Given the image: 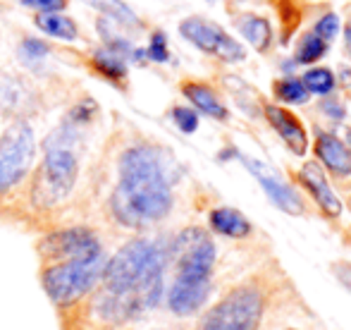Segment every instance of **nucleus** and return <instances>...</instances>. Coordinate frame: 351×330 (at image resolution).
I'll return each mask as SVG.
<instances>
[{
    "mask_svg": "<svg viewBox=\"0 0 351 330\" xmlns=\"http://www.w3.org/2000/svg\"><path fill=\"white\" fill-rule=\"evenodd\" d=\"M172 158L153 144H132L117 158V182L106 201L112 225L130 233H148L165 220L175 204Z\"/></svg>",
    "mask_w": 351,
    "mask_h": 330,
    "instance_id": "1",
    "label": "nucleus"
},
{
    "mask_svg": "<svg viewBox=\"0 0 351 330\" xmlns=\"http://www.w3.org/2000/svg\"><path fill=\"white\" fill-rule=\"evenodd\" d=\"M167 239L134 235L108 254L101 287L134 299L143 314L156 311L165 297Z\"/></svg>",
    "mask_w": 351,
    "mask_h": 330,
    "instance_id": "2",
    "label": "nucleus"
},
{
    "mask_svg": "<svg viewBox=\"0 0 351 330\" xmlns=\"http://www.w3.org/2000/svg\"><path fill=\"white\" fill-rule=\"evenodd\" d=\"M86 130L62 117L60 125L41 141L43 158L32 175V187H29V206L36 213L56 211L72 196L79 182V167H82L79 144Z\"/></svg>",
    "mask_w": 351,
    "mask_h": 330,
    "instance_id": "3",
    "label": "nucleus"
},
{
    "mask_svg": "<svg viewBox=\"0 0 351 330\" xmlns=\"http://www.w3.org/2000/svg\"><path fill=\"white\" fill-rule=\"evenodd\" d=\"M108 254L110 251L88 256V259H72L38 266V283H41V290L46 292L48 302L56 307L58 316L79 307L101 285Z\"/></svg>",
    "mask_w": 351,
    "mask_h": 330,
    "instance_id": "4",
    "label": "nucleus"
},
{
    "mask_svg": "<svg viewBox=\"0 0 351 330\" xmlns=\"http://www.w3.org/2000/svg\"><path fill=\"white\" fill-rule=\"evenodd\" d=\"M215 266V242L204 228H186L167 239V268L172 280L208 283Z\"/></svg>",
    "mask_w": 351,
    "mask_h": 330,
    "instance_id": "5",
    "label": "nucleus"
},
{
    "mask_svg": "<svg viewBox=\"0 0 351 330\" xmlns=\"http://www.w3.org/2000/svg\"><path fill=\"white\" fill-rule=\"evenodd\" d=\"M36 132L29 120H14L0 134V196L14 191L34 170Z\"/></svg>",
    "mask_w": 351,
    "mask_h": 330,
    "instance_id": "6",
    "label": "nucleus"
},
{
    "mask_svg": "<svg viewBox=\"0 0 351 330\" xmlns=\"http://www.w3.org/2000/svg\"><path fill=\"white\" fill-rule=\"evenodd\" d=\"M103 251H108L103 235L98 233V228L86 223L56 225L51 230H43L41 237L36 239L38 266L72 259H88V256L103 254Z\"/></svg>",
    "mask_w": 351,
    "mask_h": 330,
    "instance_id": "7",
    "label": "nucleus"
},
{
    "mask_svg": "<svg viewBox=\"0 0 351 330\" xmlns=\"http://www.w3.org/2000/svg\"><path fill=\"white\" fill-rule=\"evenodd\" d=\"M263 316V297L258 290L234 287L204 316L199 330H256Z\"/></svg>",
    "mask_w": 351,
    "mask_h": 330,
    "instance_id": "8",
    "label": "nucleus"
},
{
    "mask_svg": "<svg viewBox=\"0 0 351 330\" xmlns=\"http://www.w3.org/2000/svg\"><path fill=\"white\" fill-rule=\"evenodd\" d=\"M180 34L189 43H194L199 51L220 58V60H225V62H241L246 58L241 43H237L225 29L208 22V19L186 17L184 22L180 24Z\"/></svg>",
    "mask_w": 351,
    "mask_h": 330,
    "instance_id": "9",
    "label": "nucleus"
},
{
    "mask_svg": "<svg viewBox=\"0 0 351 330\" xmlns=\"http://www.w3.org/2000/svg\"><path fill=\"white\" fill-rule=\"evenodd\" d=\"M38 106V93L24 77H0V115L10 120H29Z\"/></svg>",
    "mask_w": 351,
    "mask_h": 330,
    "instance_id": "10",
    "label": "nucleus"
},
{
    "mask_svg": "<svg viewBox=\"0 0 351 330\" xmlns=\"http://www.w3.org/2000/svg\"><path fill=\"white\" fill-rule=\"evenodd\" d=\"M210 280L208 283H191V280H172L170 285L165 287V302L167 311L172 316H180V318H186V316H194V314L201 311L206 302L210 297Z\"/></svg>",
    "mask_w": 351,
    "mask_h": 330,
    "instance_id": "11",
    "label": "nucleus"
},
{
    "mask_svg": "<svg viewBox=\"0 0 351 330\" xmlns=\"http://www.w3.org/2000/svg\"><path fill=\"white\" fill-rule=\"evenodd\" d=\"M244 163L251 170V175L263 185L265 194H268L282 211H287V213H291V215H299L301 211H304V204H301L299 194H296L287 182H282L268 165L258 163V161H251V158H244Z\"/></svg>",
    "mask_w": 351,
    "mask_h": 330,
    "instance_id": "12",
    "label": "nucleus"
},
{
    "mask_svg": "<svg viewBox=\"0 0 351 330\" xmlns=\"http://www.w3.org/2000/svg\"><path fill=\"white\" fill-rule=\"evenodd\" d=\"M265 117H268L270 125L278 130V134L285 139V144L291 149V154L304 156L308 139H306V130L301 125V120L296 115H291L289 110L280 106H265Z\"/></svg>",
    "mask_w": 351,
    "mask_h": 330,
    "instance_id": "13",
    "label": "nucleus"
},
{
    "mask_svg": "<svg viewBox=\"0 0 351 330\" xmlns=\"http://www.w3.org/2000/svg\"><path fill=\"white\" fill-rule=\"evenodd\" d=\"M301 177H304L306 187H308L311 194L315 196V201H318L320 209H323L330 218H339V215H342V201H339V196L332 191V187H330L325 172L320 170V165L318 163H306L304 167H301Z\"/></svg>",
    "mask_w": 351,
    "mask_h": 330,
    "instance_id": "14",
    "label": "nucleus"
},
{
    "mask_svg": "<svg viewBox=\"0 0 351 330\" xmlns=\"http://www.w3.org/2000/svg\"><path fill=\"white\" fill-rule=\"evenodd\" d=\"M315 154L335 175H351V151L337 137L328 134V132H318V137H315Z\"/></svg>",
    "mask_w": 351,
    "mask_h": 330,
    "instance_id": "15",
    "label": "nucleus"
},
{
    "mask_svg": "<svg viewBox=\"0 0 351 330\" xmlns=\"http://www.w3.org/2000/svg\"><path fill=\"white\" fill-rule=\"evenodd\" d=\"M88 62H91L93 72L101 75L103 80L112 82V84H122L127 82V75H130V62H127L125 56H120L112 48H96V51L88 56Z\"/></svg>",
    "mask_w": 351,
    "mask_h": 330,
    "instance_id": "16",
    "label": "nucleus"
},
{
    "mask_svg": "<svg viewBox=\"0 0 351 330\" xmlns=\"http://www.w3.org/2000/svg\"><path fill=\"white\" fill-rule=\"evenodd\" d=\"M182 93L191 101V106L204 115H210L215 120H227V108L222 106V101L217 98V93L213 91L208 84L201 82H184L182 84Z\"/></svg>",
    "mask_w": 351,
    "mask_h": 330,
    "instance_id": "17",
    "label": "nucleus"
},
{
    "mask_svg": "<svg viewBox=\"0 0 351 330\" xmlns=\"http://www.w3.org/2000/svg\"><path fill=\"white\" fill-rule=\"evenodd\" d=\"M210 228L215 233L225 235V237H249L251 235V223L244 213H239L237 209H227V206H220V209H213L210 215Z\"/></svg>",
    "mask_w": 351,
    "mask_h": 330,
    "instance_id": "18",
    "label": "nucleus"
},
{
    "mask_svg": "<svg viewBox=\"0 0 351 330\" xmlns=\"http://www.w3.org/2000/svg\"><path fill=\"white\" fill-rule=\"evenodd\" d=\"M36 27L60 41H74L79 36V27L74 24V19L62 12H41L36 17Z\"/></svg>",
    "mask_w": 351,
    "mask_h": 330,
    "instance_id": "19",
    "label": "nucleus"
},
{
    "mask_svg": "<svg viewBox=\"0 0 351 330\" xmlns=\"http://www.w3.org/2000/svg\"><path fill=\"white\" fill-rule=\"evenodd\" d=\"M237 29L244 34L246 41H249L256 51H268L270 38H273L268 19L256 17V14H241V17L237 19Z\"/></svg>",
    "mask_w": 351,
    "mask_h": 330,
    "instance_id": "20",
    "label": "nucleus"
},
{
    "mask_svg": "<svg viewBox=\"0 0 351 330\" xmlns=\"http://www.w3.org/2000/svg\"><path fill=\"white\" fill-rule=\"evenodd\" d=\"M84 3L91 5V8H96L103 17L112 19V22H117L125 29H134V27L139 29L141 27L136 12L127 3H122V0H84Z\"/></svg>",
    "mask_w": 351,
    "mask_h": 330,
    "instance_id": "21",
    "label": "nucleus"
},
{
    "mask_svg": "<svg viewBox=\"0 0 351 330\" xmlns=\"http://www.w3.org/2000/svg\"><path fill=\"white\" fill-rule=\"evenodd\" d=\"M17 56H19V62H22L24 67H29V70H38V67L48 60V56H51V46H48L43 38L27 36V38L19 41Z\"/></svg>",
    "mask_w": 351,
    "mask_h": 330,
    "instance_id": "22",
    "label": "nucleus"
},
{
    "mask_svg": "<svg viewBox=\"0 0 351 330\" xmlns=\"http://www.w3.org/2000/svg\"><path fill=\"white\" fill-rule=\"evenodd\" d=\"M301 82H304L306 91L320 93V96H325V93H330L335 89V75L328 67H313V70L306 72Z\"/></svg>",
    "mask_w": 351,
    "mask_h": 330,
    "instance_id": "23",
    "label": "nucleus"
},
{
    "mask_svg": "<svg viewBox=\"0 0 351 330\" xmlns=\"http://www.w3.org/2000/svg\"><path fill=\"white\" fill-rule=\"evenodd\" d=\"M275 96L285 103H306L308 101V91H306L304 82L296 77H287L275 84Z\"/></svg>",
    "mask_w": 351,
    "mask_h": 330,
    "instance_id": "24",
    "label": "nucleus"
},
{
    "mask_svg": "<svg viewBox=\"0 0 351 330\" xmlns=\"http://www.w3.org/2000/svg\"><path fill=\"white\" fill-rule=\"evenodd\" d=\"M325 48H328V43H325L323 38H318L315 34H306V36H301L299 48H296V60L315 62L318 58L325 56Z\"/></svg>",
    "mask_w": 351,
    "mask_h": 330,
    "instance_id": "25",
    "label": "nucleus"
},
{
    "mask_svg": "<svg viewBox=\"0 0 351 330\" xmlns=\"http://www.w3.org/2000/svg\"><path fill=\"white\" fill-rule=\"evenodd\" d=\"M172 120L175 125L180 127L184 134H194L199 130V113L194 108H184V106H177L172 108Z\"/></svg>",
    "mask_w": 351,
    "mask_h": 330,
    "instance_id": "26",
    "label": "nucleus"
},
{
    "mask_svg": "<svg viewBox=\"0 0 351 330\" xmlns=\"http://www.w3.org/2000/svg\"><path fill=\"white\" fill-rule=\"evenodd\" d=\"M146 51V60H153V62H167L170 60V51H167V36L162 32H153L151 41H148V48Z\"/></svg>",
    "mask_w": 351,
    "mask_h": 330,
    "instance_id": "27",
    "label": "nucleus"
},
{
    "mask_svg": "<svg viewBox=\"0 0 351 330\" xmlns=\"http://www.w3.org/2000/svg\"><path fill=\"white\" fill-rule=\"evenodd\" d=\"M337 32H339V17L335 12H328L325 17H320L318 19V24H315V36L318 38H323L325 43L328 41H332L335 36H337Z\"/></svg>",
    "mask_w": 351,
    "mask_h": 330,
    "instance_id": "28",
    "label": "nucleus"
},
{
    "mask_svg": "<svg viewBox=\"0 0 351 330\" xmlns=\"http://www.w3.org/2000/svg\"><path fill=\"white\" fill-rule=\"evenodd\" d=\"M19 3L27 5V8L38 10V14L41 12H58V10L65 8V0H19Z\"/></svg>",
    "mask_w": 351,
    "mask_h": 330,
    "instance_id": "29",
    "label": "nucleus"
},
{
    "mask_svg": "<svg viewBox=\"0 0 351 330\" xmlns=\"http://www.w3.org/2000/svg\"><path fill=\"white\" fill-rule=\"evenodd\" d=\"M337 275H339V280H342V283L351 290V266L349 263H339L337 266Z\"/></svg>",
    "mask_w": 351,
    "mask_h": 330,
    "instance_id": "30",
    "label": "nucleus"
},
{
    "mask_svg": "<svg viewBox=\"0 0 351 330\" xmlns=\"http://www.w3.org/2000/svg\"><path fill=\"white\" fill-rule=\"evenodd\" d=\"M347 34H349V36H347V38H349V48H351V24H349V29H347Z\"/></svg>",
    "mask_w": 351,
    "mask_h": 330,
    "instance_id": "31",
    "label": "nucleus"
},
{
    "mask_svg": "<svg viewBox=\"0 0 351 330\" xmlns=\"http://www.w3.org/2000/svg\"><path fill=\"white\" fill-rule=\"evenodd\" d=\"M125 330H136V328H125ZM151 330H165V328H151Z\"/></svg>",
    "mask_w": 351,
    "mask_h": 330,
    "instance_id": "32",
    "label": "nucleus"
}]
</instances>
